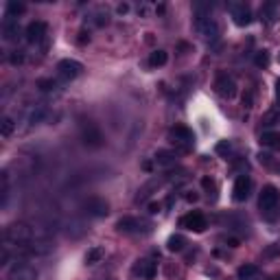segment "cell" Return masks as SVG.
<instances>
[{"label":"cell","instance_id":"1f68e13d","mask_svg":"<svg viewBox=\"0 0 280 280\" xmlns=\"http://www.w3.org/2000/svg\"><path fill=\"white\" fill-rule=\"evenodd\" d=\"M9 62H11L13 66H18V64H22V55H18V53H13V55L9 57Z\"/></svg>","mask_w":280,"mask_h":280},{"label":"cell","instance_id":"e0dca14e","mask_svg":"<svg viewBox=\"0 0 280 280\" xmlns=\"http://www.w3.org/2000/svg\"><path fill=\"white\" fill-rule=\"evenodd\" d=\"M261 145L280 151V134H278V131H265V134L261 136Z\"/></svg>","mask_w":280,"mask_h":280},{"label":"cell","instance_id":"f1b7e54d","mask_svg":"<svg viewBox=\"0 0 280 280\" xmlns=\"http://www.w3.org/2000/svg\"><path fill=\"white\" fill-rule=\"evenodd\" d=\"M217 153H230V143H219L217 145Z\"/></svg>","mask_w":280,"mask_h":280},{"label":"cell","instance_id":"7402d4cb","mask_svg":"<svg viewBox=\"0 0 280 280\" xmlns=\"http://www.w3.org/2000/svg\"><path fill=\"white\" fill-rule=\"evenodd\" d=\"M20 13H24V5L16 3V0H9V3H7V16H9V18H18Z\"/></svg>","mask_w":280,"mask_h":280},{"label":"cell","instance_id":"30bf717a","mask_svg":"<svg viewBox=\"0 0 280 280\" xmlns=\"http://www.w3.org/2000/svg\"><path fill=\"white\" fill-rule=\"evenodd\" d=\"M46 33H48V26H46V22H31V24L26 26V42L29 44H40L44 38H46Z\"/></svg>","mask_w":280,"mask_h":280},{"label":"cell","instance_id":"2e32d148","mask_svg":"<svg viewBox=\"0 0 280 280\" xmlns=\"http://www.w3.org/2000/svg\"><path fill=\"white\" fill-rule=\"evenodd\" d=\"M156 162L160 166H171V164H175L178 162V153L175 151H169V149H160L158 153H156Z\"/></svg>","mask_w":280,"mask_h":280},{"label":"cell","instance_id":"cb8c5ba5","mask_svg":"<svg viewBox=\"0 0 280 280\" xmlns=\"http://www.w3.org/2000/svg\"><path fill=\"white\" fill-rule=\"evenodd\" d=\"M169 249H171V252H182L184 249V245H186V241H184V237H180V234H173L171 239H169Z\"/></svg>","mask_w":280,"mask_h":280},{"label":"cell","instance_id":"f546056e","mask_svg":"<svg viewBox=\"0 0 280 280\" xmlns=\"http://www.w3.org/2000/svg\"><path fill=\"white\" fill-rule=\"evenodd\" d=\"M259 162L261 164H271V156L269 153H259Z\"/></svg>","mask_w":280,"mask_h":280},{"label":"cell","instance_id":"ac0fdd59","mask_svg":"<svg viewBox=\"0 0 280 280\" xmlns=\"http://www.w3.org/2000/svg\"><path fill=\"white\" fill-rule=\"evenodd\" d=\"M138 271H140V276H143L145 280H151L153 276H156L158 267H156V263H151V261H143V263H140V267H138Z\"/></svg>","mask_w":280,"mask_h":280},{"label":"cell","instance_id":"8992f818","mask_svg":"<svg viewBox=\"0 0 280 280\" xmlns=\"http://www.w3.org/2000/svg\"><path fill=\"white\" fill-rule=\"evenodd\" d=\"M215 88H217V94H221V97H226V99H232L234 94H237V83H234V79L228 75V72H219Z\"/></svg>","mask_w":280,"mask_h":280},{"label":"cell","instance_id":"6da1fadb","mask_svg":"<svg viewBox=\"0 0 280 280\" xmlns=\"http://www.w3.org/2000/svg\"><path fill=\"white\" fill-rule=\"evenodd\" d=\"M261 212L267 221H276L280 217V193L276 186H265L259 197Z\"/></svg>","mask_w":280,"mask_h":280},{"label":"cell","instance_id":"7a4b0ae2","mask_svg":"<svg viewBox=\"0 0 280 280\" xmlns=\"http://www.w3.org/2000/svg\"><path fill=\"white\" fill-rule=\"evenodd\" d=\"M5 237V243H13V245H24V243H29L33 239V228L29 223H11L5 228L3 232Z\"/></svg>","mask_w":280,"mask_h":280},{"label":"cell","instance_id":"836d02e7","mask_svg":"<svg viewBox=\"0 0 280 280\" xmlns=\"http://www.w3.org/2000/svg\"><path fill=\"white\" fill-rule=\"evenodd\" d=\"M127 9H129L127 5H119V13H127Z\"/></svg>","mask_w":280,"mask_h":280},{"label":"cell","instance_id":"5bb4252c","mask_svg":"<svg viewBox=\"0 0 280 280\" xmlns=\"http://www.w3.org/2000/svg\"><path fill=\"white\" fill-rule=\"evenodd\" d=\"M3 35H5V40H7V42L18 40V35H20L18 18H9V16H7V18L3 20Z\"/></svg>","mask_w":280,"mask_h":280},{"label":"cell","instance_id":"9a60e30c","mask_svg":"<svg viewBox=\"0 0 280 280\" xmlns=\"http://www.w3.org/2000/svg\"><path fill=\"white\" fill-rule=\"evenodd\" d=\"M171 136L178 140V143H184V145H190V143L195 140L193 131H190L188 127H184V125H178V127H173V129H171Z\"/></svg>","mask_w":280,"mask_h":280},{"label":"cell","instance_id":"7c38bea8","mask_svg":"<svg viewBox=\"0 0 280 280\" xmlns=\"http://www.w3.org/2000/svg\"><path fill=\"white\" fill-rule=\"evenodd\" d=\"M86 210H88V215H92V217H105L107 212H109V206L105 200H101V197H90L86 204Z\"/></svg>","mask_w":280,"mask_h":280},{"label":"cell","instance_id":"d6a6232c","mask_svg":"<svg viewBox=\"0 0 280 280\" xmlns=\"http://www.w3.org/2000/svg\"><path fill=\"white\" fill-rule=\"evenodd\" d=\"M160 210V204H149V212H158Z\"/></svg>","mask_w":280,"mask_h":280},{"label":"cell","instance_id":"d4e9b609","mask_svg":"<svg viewBox=\"0 0 280 280\" xmlns=\"http://www.w3.org/2000/svg\"><path fill=\"white\" fill-rule=\"evenodd\" d=\"M261 16L265 18V22H274V18H276V5H274V3H267V5H263V9H261Z\"/></svg>","mask_w":280,"mask_h":280},{"label":"cell","instance_id":"ffe728a7","mask_svg":"<svg viewBox=\"0 0 280 280\" xmlns=\"http://www.w3.org/2000/svg\"><path fill=\"white\" fill-rule=\"evenodd\" d=\"M13 129H16V123H13V119H9V116H3V121H0V134H3V138H9L13 134Z\"/></svg>","mask_w":280,"mask_h":280},{"label":"cell","instance_id":"4316f807","mask_svg":"<svg viewBox=\"0 0 280 280\" xmlns=\"http://www.w3.org/2000/svg\"><path fill=\"white\" fill-rule=\"evenodd\" d=\"M38 86L42 88L44 92H48V90H53V88H55V81H53V79H40Z\"/></svg>","mask_w":280,"mask_h":280},{"label":"cell","instance_id":"277c9868","mask_svg":"<svg viewBox=\"0 0 280 280\" xmlns=\"http://www.w3.org/2000/svg\"><path fill=\"white\" fill-rule=\"evenodd\" d=\"M121 232H131V234H138V232H149L151 230V223L149 221H143L138 217H123L119 223H116Z\"/></svg>","mask_w":280,"mask_h":280},{"label":"cell","instance_id":"4dcf8cb0","mask_svg":"<svg viewBox=\"0 0 280 280\" xmlns=\"http://www.w3.org/2000/svg\"><path fill=\"white\" fill-rule=\"evenodd\" d=\"M97 24H99V26L107 24V13H99V16H97Z\"/></svg>","mask_w":280,"mask_h":280},{"label":"cell","instance_id":"52a82bcc","mask_svg":"<svg viewBox=\"0 0 280 280\" xmlns=\"http://www.w3.org/2000/svg\"><path fill=\"white\" fill-rule=\"evenodd\" d=\"M180 226L186 228V230H193V232H204L206 228H208V221L202 212H188L186 217L180 219Z\"/></svg>","mask_w":280,"mask_h":280},{"label":"cell","instance_id":"5b68a950","mask_svg":"<svg viewBox=\"0 0 280 280\" xmlns=\"http://www.w3.org/2000/svg\"><path fill=\"white\" fill-rule=\"evenodd\" d=\"M81 70H83V66H81L77 60H62L57 64V75H60L64 81H72L81 75Z\"/></svg>","mask_w":280,"mask_h":280},{"label":"cell","instance_id":"ba28073f","mask_svg":"<svg viewBox=\"0 0 280 280\" xmlns=\"http://www.w3.org/2000/svg\"><path fill=\"white\" fill-rule=\"evenodd\" d=\"M9 280H38V271L26 263H16L9 269Z\"/></svg>","mask_w":280,"mask_h":280},{"label":"cell","instance_id":"4fadbf2b","mask_svg":"<svg viewBox=\"0 0 280 280\" xmlns=\"http://www.w3.org/2000/svg\"><path fill=\"white\" fill-rule=\"evenodd\" d=\"M230 13H232L234 24H237V26H247L249 22H252V11H249L245 5H241V3L232 5L230 7Z\"/></svg>","mask_w":280,"mask_h":280},{"label":"cell","instance_id":"83f0119b","mask_svg":"<svg viewBox=\"0 0 280 280\" xmlns=\"http://www.w3.org/2000/svg\"><path fill=\"white\" fill-rule=\"evenodd\" d=\"M265 121H267V125H276V123L280 121V109H274V112H269Z\"/></svg>","mask_w":280,"mask_h":280},{"label":"cell","instance_id":"8fae6325","mask_svg":"<svg viewBox=\"0 0 280 280\" xmlns=\"http://www.w3.org/2000/svg\"><path fill=\"white\" fill-rule=\"evenodd\" d=\"M249 190H252V180H249L247 175H239L237 182H234V188H232L234 202H245L249 197Z\"/></svg>","mask_w":280,"mask_h":280},{"label":"cell","instance_id":"9c48e42d","mask_svg":"<svg viewBox=\"0 0 280 280\" xmlns=\"http://www.w3.org/2000/svg\"><path fill=\"white\" fill-rule=\"evenodd\" d=\"M197 29H200V33H202L208 42H215V40L219 38V26H217V22L212 20V18L200 16V18H197Z\"/></svg>","mask_w":280,"mask_h":280},{"label":"cell","instance_id":"3957f363","mask_svg":"<svg viewBox=\"0 0 280 280\" xmlns=\"http://www.w3.org/2000/svg\"><path fill=\"white\" fill-rule=\"evenodd\" d=\"M81 138H83V143L88 147H92V149H99V147L105 145V136H103V131L90 121H86L83 125H81Z\"/></svg>","mask_w":280,"mask_h":280},{"label":"cell","instance_id":"603a6c76","mask_svg":"<svg viewBox=\"0 0 280 280\" xmlns=\"http://www.w3.org/2000/svg\"><path fill=\"white\" fill-rule=\"evenodd\" d=\"M103 259V247H90L88 249V254H86V263L88 265H94V263H99Z\"/></svg>","mask_w":280,"mask_h":280},{"label":"cell","instance_id":"44dd1931","mask_svg":"<svg viewBox=\"0 0 280 280\" xmlns=\"http://www.w3.org/2000/svg\"><path fill=\"white\" fill-rule=\"evenodd\" d=\"M166 53L164 50H153V53L149 55V66H153V68H158V66H164L166 64Z\"/></svg>","mask_w":280,"mask_h":280},{"label":"cell","instance_id":"484cf974","mask_svg":"<svg viewBox=\"0 0 280 280\" xmlns=\"http://www.w3.org/2000/svg\"><path fill=\"white\" fill-rule=\"evenodd\" d=\"M256 66H259V68H265V66L269 64V55H267V50H261V53H256Z\"/></svg>","mask_w":280,"mask_h":280},{"label":"cell","instance_id":"e575fe53","mask_svg":"<svg viewBox=\"0 0 280 280\" xmlns=\"http://www.w3.org/2000/svg\"><path fill=\"white\" fill-rule=\"evenodd\" d=\"M276 94H278V99H280V79L276 81Z\"/></svg>","mask_w":280,"mask_h":280},{"label":"cell","instance_id":"d6986e66","mask_svg":"<svg viewBox=\"0 0 280 280\" xmlns=\"http://www.w3.org/2000/svg\"><path fill=\"white\" fill-rule=\"evenodd\" d=\"M259 276V267L256 265H243L239 267V280H256Z\"/></svg>","mask_w":280,"mask_h":280}]
</instances>
